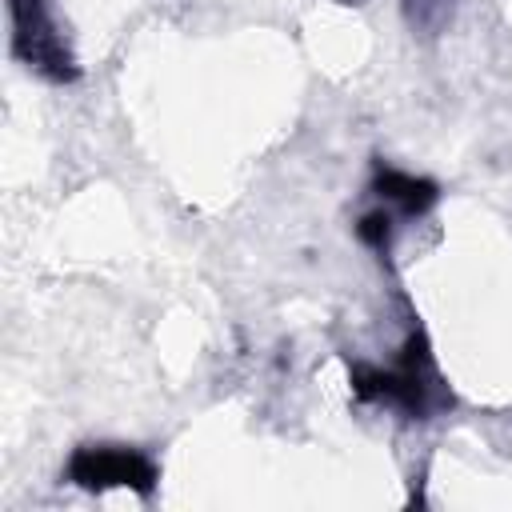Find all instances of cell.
I'll return each mask as SVG.
<instances>
[{
	"mask_svg": "<svg viewBox=\"0 0 512 512\" xmlns=\"http://www.w3.org/2000/svg\"><path fill=\"white\" fill-rule=\"evenodd\" d=\"M68 480L80 488H136L152 492L156 488V464L136 452V448H116V444H84L68 460Z\"/></svg>",
	"mask_w": 512,
	"mask_h": 512,
	"instance_id": "6da1fadb",
	"label": "cell"
},
{
	"mask_svg": "<svg viewBox=\"0 0 512 512\" xmlns=\"http://www.w3.org/2000/svg\"><path fill=\"white\" fill-rule=\"evenodd\" d=\"M12 20H16V52L28 64H36L52 80H72L76 76V64L64 52L60 36L52 32V20H48L40 0H12Z\"/></svg>",
	"mask_w": 512,
	"mask_h": 512,
	"instance_id": "7a4b0ae2",
	"label": "cell"
},
{
	"mask_svg": "<svg viewBox=\"0 0 512 512\" xmlns=\"http://www.w3.org/2000/svg\"><path fill=\"white\" fill-rule=\"evenodd\" d=\"M372 188H376V196L396 200L404 216H424L436 204V196H440V188L432 180L412 176V172H396V168H376Z\"/></svg>",
	"mask_w": 512,
	"mask_h": 512,
	"instance_id": "3957f363",
	"label": "cell"
},
{
	"mask_svg": "<svg viewBox=\"0 0 512 512\" xmlns=\"http://www.w3.org/2000/svg\"><path fill=\"white\" fill-rule=\"evenodd\" d=\"M356 236H360L368 248H384L388 236H392V216H388V212H368V216H360Z\"/></svg>",
	"mask_w": 512,
	"mask_h": 512,
	"instance_id": "277c9868",
	"label": "cell"
}]
</instances>
